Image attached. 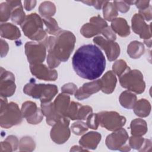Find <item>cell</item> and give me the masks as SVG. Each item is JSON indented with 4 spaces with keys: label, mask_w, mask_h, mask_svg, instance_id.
<instances>
[{
    "label": "cell",
    "mask_w": 152,
    "mask_h": 152,
    "mask_svg": "<svg viewBox=\"0 0 152 152\" xmlns=\"http://www.w3.org/2000/svg\"><path fill=\"white\" fill-rule=\"evenodd\" d=\"M72 65L79 77L94 80L104 72L106 59L99 47L91 44L84 45L80 47L74 54Z\"/></svg>",
    "instance_id": "1"
},
{
    "label": "cell",
    "mask_w": 152,
    "mask_h": 152,
    "mask_svg": "<svg viewBox=\"0 0 152 152\" xmlns=\"http://www.w3.org/2000/svg\"><path fill=\"white\" fill-rule=\"evenodd\" d=\"M76 42L74 34L66 30H61L58 34L48 37L46 47L48 50L47 63L50 68L58 67L61 62L68 60Z\"/></svg>",
    "instance_id": "2"
},
{
    "label": "cell",
    "mask_w": 152,
    "mask_h": 152,
    "mask_svg": "<svg viewBox=\"0 0 152 152\" xmlns=\"http://www.w3.org/2000/svg\"><path fill=\"white\" fill-rule=\"evenodd\" d=\"M20 26L26 36L46 46L48 37L46 30H43L42 18L38 14L31 13L27 15Z\"/></svg>",
    "instance_id": "3"
},
{
    "label": "cell",
    "mask_w": 152,
    "mask_h": 152,
    "mask_svg": "<svg viewBox=\"0 0 152 152\" xmlns=\"http://www.w3.org/2000/svg\"><path fill=\"white\" fill-rule=\"evenodd\" d=\"M58 91L55 84H36L35 80L31 79L23 88V92L34 99H38L41 103L50 102Z\"/></svg>",
    "instance_id": "4"
},
{
    "label": "cell",
    "mask_w": 152,
    "mask_h": 152,
    "mask_svg": "<svg viewBox=\"0 0 152 152\" xmlns=\"http://www.w3.org/2000/svg\"><path fill=\"white\" fill-rule=\"evenodd\" d=\"M121 86L128 91L137 94L143 93L145 88V84L143 75L138 69H131L128 66L126 70L119 77Z\"/></svg>",
    "instance_id": "5"
},
{
    "label": "cell",
    "mask_w": 152,
    "mask_h": 152,
    "mask_svg": "<svg viewBox=\"0 0 152 152\" xmlns=\"http://www.w3.org/2000/svg\"><path fill=\"white\" fill-rule=\"evenodd\" d=\"M23 116L17 103L10 102L0 110V125L2 128H10L21 124Z\"/></svg>",
    "instance_id": "6"
},
{
    "label": "cell",
    "mask_w": 152,
    "mask_h": 152,
    "mask_svg": "<svg viewBox=\"0 0 152 152\" xmlns=\"http://www.w3.org/2000/svg\"><path fill=\"white\" fill-rule=\"evenodd\" d=\"M98 113L99 125L110 131H115L124 126L126 118L115 111H102Z\"/></svg>",
    "instance_id": "7"
},
{
    "label": "cell",
    "mask_w": 152,
    "mask_h": 152,
    "mask_svg": "<svg viewBox=\"0 0 152 152\" xmlns=\"http://www.w3.org/2000/svg\"><path fill=\"white\" fill-rule=\"evenodd\" d=\"M129 136L124 128L118 129L108 135L106 138V145L109 149L121 151H129L131 147L126 144Z\"/></svg>",
    "instance_id": "8"
},
{
    "label": "cell",
    "mask_w": 152,
    "mask_h": 152,
    "mask_svg": "<svg viewBox=\"0 0 152 152\" xmlns=\"http://www.w3.org/2000/svg\"><path fill=\"white\" fill-rule=\"evenodd\" d=\"M69 118L62 116L53 125L50 130V138L56 144L65 143L69 138L71 131L69 128Z\"/></svg>",
    "instance_id": "9"
},
{
    "label": "cell",
    "mask_w": 152,
    "mask_h": 152,
    "mask_svg": "<svg viewBox=\"0 0 152 152\" xmlns=\"http://www.w3.org/2000/svg\"><path fill=\"white\" fill-rule=\"evenodd\" d=\"M25 53L30 65L41 64L46 55V47L40 42H27L24 46Z\"/></svg>",
    "instance_id": "10"
},
{
    "label": "cell",
    "mask_w": 152,
    "mask_h": 152,
    "mask_svg": "<svg viewBox=\"0 0 152 152\" xmlns=\"http://www.w3.org/2000/svg\"><path fill=\"white\" fill-rule=\"evenodd\" d=\"M21 112L27 122L33 125L41 122L44 116L41 109L37 107L36 104L31 101H26L23 103Z\"/></svg>",
    "instance_id": "11"
},
{
    "label": "cell",
    "mask_w": 152,
    "mask_h": 152,
    "mask_svg": "<svg viewBox=\"0 0 152 152\" xmlns=\"http://www.w3.org/2000/svg\"><path fill=\"white\" fill-rule=\"evenodd\" d=\"M107 26L104 19L100 15L94 16L90 19L89 23L84 24L80 29L81 34L86 38L92 37L99 33Z\"/></svg>",
    "instance_id": "12"
},
{
    "label": "cell",
    "mask_w": 152,
    "mask_h": 152,
    "mask_svg": "<svg viewBox=\"0 0 152 152\" xmlns=\"http://www.w3.org/2000/svg\"><path fill=\"white\" fill-rule=\"evenodd\" d=\"M94 43L102 48L106 53L109 61L116 60L120 55V46L114 41L108 40L102 36H97L93 39Z\"/></svg>",
    "instance_id": "13"
},
{
    "label": "cell",
    "mask_w": 152,
    "mask_h": 152,
    "mask_svg": "<svg viewBox=\"0 0 152 152\" xmlns=\"http://www.w3.org/2000/svg\"><path fill=\"white\" fill-rule=\"evenodd\" d=\"M16 86L15 84L14 75L10 71H7L1 67L0 93L4 97L12 96L15 91Z\"/></svg>",
    "instance_id": "14"
},
{
    "label": "cell",
    "mask_w": 152,
    "mask_h": 152,
    "mask_svg": "<svg viewBox=\"0 0 152 152\" xmlns=\"http://www.w3.org/2000/svg\"><path fill=\"white\" fill-rule=\"evenodd\" d=\"M132 29L133 31L138 34L140 38L144 40L151 39V24L147 25L142 17L140 14H135L131 20Z\"/></svg>",
    "instance_id": "15"
},
{
    "label": "cell",
    "mask_w": 152,
    "mask_h": 152,
    "mask_svg": "<svg viewBox=\"0 0 152 152\" xmlns=\"http://www.w3.org/2000/svg\"><path fill=\"white\" fill-rule=\"evenodd\" d=\"M30 70L32 75L37 78L45 81H55L58 78V72L44 64H37L30 65Z\"/></svg>",
    "instance_id": "16"
},
{
    "label": "cell",
    "mask_w": 152,
    "mask_h": 152,
    "mask_svg": "<svg viewBox=\"0 0 152 152\" xmlns=\"http://www.w3.org/2000/svg\"><path fill=\"white\" fill-rule=\"evenodd\" d=\"M102 84L100 80H94L84 83L81 87L77 89L74 94L75 97L80 100H84L101 90Z\"/></svg>",
    "instance_id": "17"
},
{
    "label": "cell",
    "mask_w": 152,
    "mask_h": 152,
    "mask_svg": "<svg viewBox=\"0 0 152 152\" xmlns=\"http://www.w3.org/2000/svg\"><path fill=\"white\" fill-rule=\"evenodd\" d=\"M41 110L43 115L46 118V123L50 125H53L61 117L56 110L53 103L51 102L41 103Z\"/></svg>",
    "instance_id": "18"
},
{
    "label": "cell",
    "mask_w": 152,
    "mask_h": 152,
    "mask_svg": "<svg viewBox=\"0 0 152 152\" xmlns=\"http://www.w3.org/2000/svg\"><path fill=\"white\" fill-rule=\"evenodd\" d=\"M102 138L100 134L97 132L90 131L84 134L79 140L80 145L88 150H94L97 148Z\"/></svg>",
    "instance_id": "19"
},
{
    "label": "cell",
    "mask_w": 152,
    "mask_h": 152,
    "mask_svg": "<svg viewBox=\"0 0 152 152\" xmlns=\"http://www.w3.org/2000/svg\"><path fill=\"white\" fill-rule=\"evenodd\" d=\"M102 84L101 90L106 94L112 93L116 85L117 79L112 71H108L100 79Z\"/></svg>",
    "instance_id": "20"
},
{
    "label": "cell",
    "mask_w": 152,
    "mask_h": 152,
    "mask_svg": "<svg viewBox=\"0 0 152 152\" xmlns=\"http://www.w3.org/2000/svg\"><path fill=\"white\" fill-rule=\"evenodd\" d=\"M0 30L1 37L10 40H15L21 36L19 28L11 23H1Z\"/></svg>",
    "instance_id": "21"
},
{
    "label": "cell",
    "mask_w": 152,
    "mask_h": 152,
    "mask_svg": "<svg viewBox=\"0 0 152 152\" xmlns=\"http://www.w3.org/2000/svg\"><path fill=\"white\" fill-rule=\"evenodd\" d=\"M111 28L121 37H126L130 34V28L125 18H116L112 21Z\"/></svg>",
    "instance_id": "22"
},
{
    "label": "cell",
    "mask_w": 152,
    "mask_h": 152,
    "mask_svg": "<svg viewBox=\"0 0 152 152\" xmlns=\"http://www.w3.org/2000/svg\"><path fill=\"white\" fill-rule=\"evenodd\" d=\"M70 103L69 96L66 94L61 93L56 97L53 104L57 112L62 116H65Z\"/></svg>",
    "instance_id": "23"
},
{
    "label": "cell",
    "mask_w": 152,
    "mask_h": 152,
    "mask_svg": "<svg viewBox=\"0 0 152 152\" xmlns=\"http://www.w3.org/2000/svg\"><path fill=\"white\" fill-rule=\"evenodd\" d=\"M13 9L11 12V20L17 24L21 25L24 21L26 16L20 1H13Z\"/></svg>",
    "instance_id": "24"
},
{
    "label": "cell",
    "mask_w": 152,
    "mask_h": 152,
    "mask_svg": "<svg viewBox=\"0 0 152 152\" xmlns=\"http://www.w3.org/2000/svg\"><path fill=\"white\" fill-rule=\"evenodd\" d=\"M150 103L145 99H141L136 102L133 109L134 113L141 118H145L151 112Z\"/></svg>",
    "instance_id": "25"
},
{
    "label": "cell",
    "mask_w": 152,
    "mask_h": 152,
    "mask_svg": "<svg viewBox=\"0 0 152 152\" xmlns=\"http://www.w3.org/2000/svg\"><path fill=\"white\" fill-rule=\"evenodd\" d=\"M131 134L134 136H141L145 135L147 132L148 128L145 121L141 118L132 120L130 124Z\"/></svg>",
    "instance_id": "26"
},
{
    "label": "cell",
    "mask_w": 152,
    "mask_h": 152,
    "mask_svg": "<svg viewBox=\"0 0 152 152\" xmlns=\"http://www.w3.org/2000/svg\"><path fill=\"white\" fill-rule=\"evenodd\" d=\"M145 48L142 43L137 40L130 42L128 46L127 53L132 59L140 58L144 53Z\"/></svg>",
    "instance_id": "27"
},
{
    "label": "cell",
    "mask_w": 152,
    "mask_h": 152,
    "mask_svg": "<svg viewBox=\"0 0 152 152\" xmlns=\"http://www.w3.org/2000/svg\"><path fill=\"white\" fill-rule=\"evenodd\" d=\"M121 106L126 109H133L137 100V96L131 91L126 90L123 91L119 98Z\"/></svg>",
    "instance_id": "28"
},
{
    "label": "cell",
    "mask_w": 152,
    "mask_h": 152,
    "mask_svg": "<svg viewBox=\"0 0 152 152\" xmlns=\"http://www.w3.org/2000/svg\"><path fill=\"white\" fill-rule=\"evenodd\" d=\"M39 11L40 15L43 18L52 17L56 12V7L50 1H44L40 4Z\"/></svg>",
    "instance_id": "29"
},
{
    "label": "cell",
    "mask_w": 152,
    "mask_h": 152,
    "mask_svg": "<svg viewBox=\"0 0 152 152\" xmlns=\"http://www.w3.org/2000/svg\"><path fill=\"white\" fill-rule=\"evenodd\" d=\"M103 14L104 20L112 21L118 16V10L113 2L106 1L103 6Z\"/></svg>",
    "instance_id": "30"
},
{
    "label": "cell",
    "mask_w": 152,
    "mask_h": 152,
    "mask_svg": "<svg viewBox=\"0 0 152 152\" xmlns=\"http://www.w3.org/2000/svg\"><path fill=\"white\" fill-rule=\"evenodd\" d=\"M13 1H7L0 5V21L5 22L11 18V12L13 9Z\"/></svg>",
    "instance_id": "31"
},
{
    "label": "cell",
    "mask_w": 152,
    "mask_h": 152,
    "mask_svg": "<svg viewBox=\"0 0 152 152\" xmlns=\"http://www.w3.org/2000/svg\"><path fill=\"white\" fill-rule=\"evenodd\" d=\"M42 20L46 26V31L47 33L56 36L62 30L58 26L57 21L53 18H43Z\"/></svg>",
    "instance_id": "32"
},
{
    "label": "cell",
    "mask_w": 152,
    "mask_h": 152,
    "mask_svg": "<svg viewBox=\"0 0 152 152\" xmlns=\"http://www.w3.org/2000/svg\"><path fill=\"white\" fill-rule=\"evenodd\" d=\"M36 147L34 140L28 136L23 137L19 141L18 148L21 151H32Z\"/></svg>",
    "instance_id": "33"
},
{
    "label": "cell",
    "mask_w": 152,
    "mask_h": 152,
    "mask_svg": "<svg viewBox=\"0 0 152 152\" xmlns=\"http://www.w3.org/2000/svg\"><path fill=\"white\" fill-rule=\"evenodd\" d=\"M81 105V104L78 102H71L69 107L65 113V117H66L71 120H77V116Z\"/></svg>",
    "instance_id": "34"
},
{
    "label": "cell",
    "mask_w": 152,
    "mask_h": 152,
    "mask_svg": "<svg viewBox=\"0 0 152 152\" xmlns=\"http://www.w3.org/2000/svg\"><path fill=\"white\" fill-rule=\"evenodd\" d=\"M71 129L74 134L77 135H81L87 131L88 128L86 123H84L81 121H78L74 122L71 125Z\"/></svg>",
    "instance_id": "35"
},
{
    "label": "cell",
    "mask_w": 152,
    "mask_h": 152,
    "mask_svg": "<svg viewBox=\"0 0 152 152\" xmlns=\"http://www.w3.org/2000/svg\"><path fill=\"white\" fill-rule=\"evenodd\" d=\"M128 65L126 62L122 59H119L115 62L112 66L113 72L115 74H116L118 77H119L121 74L124 73V72L128 68Z\"/></svg>",
    "instance_id": "36"
},
{
    "label": "cell",
    "mask_w": 152,
    "mask_h": 152,
    "mask_svg": "<svg viewBox=\"0 0 152 152\" xmlns=\"http://www.w3.org/2000/svg\"><path fill=\"white\" fill-rule=\"evenodd\" d=\"M144 138L141 136H134L132 135L129 138V145L131 148L139 150L144 141Z\"/></svg>",
    "instance_id": "37"
},
{
    "label": "cell",
    "mask_w": 152,
    "mask_h": 152,
    "mask_svg": "<svg viewBox=\"0 0 152 152\" xmlns=\"http://www.w3.org/2000/svg\"><path fill=\"white\" fill-rule=\"evenodd\" d=\"M86 124L88 128L93 129H97L99 125L98 113H90L87 118Z\"/></svg>",
    "instance_id": "38"
},
{
    "label": "cell",
    "mask_w": 152,
    "mask_h": 152,
    "mask_svg": "<svg viewBox=\"0 0 152 152\" xmlns=\"http://www.w3.org/2000/svg\"><path fill=\"white\" fill-rule=\"evenodd\" d=\"M93 112L92 107L90 106L87 105H81L78 116H77V120H85L87 119V116L91 113Z\"/></svg>",
    "instance_id": "39"
},
{
    "label": "cell",
    "mask_w": 152,
    "mask_h": 152,
    "mask_svg": "<svg viewBox=\"0 0 152 152\" xmlns=\"http://www.w3.org/2000/svg\"><path fill=\"white\" fill-rule=\"evenodd\" d=\"M77 89L78 88L77 86L72 83H68L65 84L61 87V91L62 93L70 94V95L74 94L77 91Z\"/></svg>",
    "instance_id": "40"
},
{
    "label": "cell",
    "mask_w": 152,
    "mask_h": 152,
    "mask_svg": "<svg viewBox=\"0 0 152 152\" xmlns=\"http://www.w3.org/2000/svg\"><path fill=\"white\" fill-rule=\"evenodd\" d=\"M106 38V39L110 41H114L116 39V36L115 32L112 30L110 26H107L105 27L101 33Z\"/></svg>",
    "instance_id": "41"
},
{
    "label": "cell",
    "mask_w": 152,
    "mask_h": 152,
    "mask_svg": "<svg viewBox=\"0 0 152 152\" xmlns=\"http://www.w3.org/2000/svg\"><path fill=\"white\" fill-rule=\"evenodd\" d=\"M116 10L122 13H125L129 11L130 5L125 2V1H115L113 2Z\"/></svg>",
    "instance_id": "42"
},
{
    "label": "cell",
    "mask_w": 152,
    "mask_h": 152,
    "mask_svg": "<svg viewBox=\"0 0 152 152\" xmlns=\"http://www.w3.org/2000/svg\"><path fill=\"white\" fill-rule=\"evenodd\" d=\"M144 18V20L148 21L151 20V7L150 5L147 8L139 10V13Z\"/></svg>",
    "instance_id": "43"
},
{
    "label": "cell",
    "mask_w": 152,
    "mask_h": 152,
    "mask_svg": "<svg viewBox=\"0 0 152 152\" xmlns=\"http://www.w3.org/2000/svg\"><path fill=\"white\" fill-rule=\"evenodd\" d=\"M82 2L87 4L88 5L93 6L97 10H100L103 5L106 3V1H81Z\"/></svg>",
    "instance_id": "44"
},
{
    "label": "cell",
    "mask_w": 152,
    "mask_h": 152,
    "mask_svg": "<svg viewBox=\"0 0 152 152\" xmlns=\"http://www.w3.org/2000/svg\"><path fill=\"white\" fill-rule=\"evenodd\" d=\"M0 151L1 152H11L14 151L13 148L11 143L5 140L4 141L1 142V147H0Z\"/></svg>",
    "instance_id": "45"
},
{
    "label": "cell",
    "mask_w": 152,
    "mask_h": 152,
    "mask_svg": "<svg viewBox=\"0 0 152 152\" xmlns=\"http://www.w3.org/2000/svg\"><path fill=\"white\" fill-rule=\"evenodd\" d=\"M5 140L8 141L11 143V144L12 146L14 151H15L17 150L19 145V141L16 136L9 135L6 138Z\"/></svg>",
    "instance_id": "46"
},
{
    "label": "cell",
    "mask_w": 152,
    "mask_h": 152,
    "mask_svg": "<svg viewBox=\"0 0 152 152\" xmlns=\"http://www.w3.org/2000/svg\"><path fill=\"white\" fill-rule=\"evenodd\" d=\"M9 50V46L8 43L2 39H1V56L3 58L5 56Z\"/></svg>",
    "instance_id": "47"
},
{
    "label": "cell",
    "mask_w": 152,
    "mask_h": 152,
    "mask_svg": "<svg viewBox=\"0 0 152 152\" xmlns=\"http://www.w3.org/2000/svg\"><path fill=\"white\" fill-rule=\"evenodd\" d=\"M137 8L139 9V10H142L147 8L150 5V1H137L134 4Z\"/></svg>",
    "instance_id": "48"
},
{
    "label": "cell",
    "mask_w": 152,
    "mask_h": 152,
    "mask_svg": "<svg viewBox=\"0 0 152 152\" xmlns=\"http://www.w3.org/2000/svg\"><path fill=\"white\" fill-rule=\"evenodd\" d=\"M151 141L149 139H145L141 148L139 151H151Z\"/></svg>",
    "instance_id": "49"
},
{
    "label": "cell",
    "mask_w": 152,
    "mask_h": 152,
    "mask_svg": "<svg viewBox=\"0 0 152 152\" xmlns=\"http://www.w3.org/2000/svg\"><path fill=\"white\" fill-rule=\"evenodd\" d=\"M36 5V1H24V8L27 11H31Z\"/></svg>",
    "instance_id": "50"
},
{
    "label": "cell",
    "mask_w": 152,
    "mask_h": 152,
    "mask_svg": "<svg viewBox=\"0 0 152 152\" xmlns=\"http://www.w3.org/2000/svg\"><path fill=\"white\" fill-rule=\"evenodd\" d=\"M71 151H88V150L83 148V147H81V145L80 146H78V145H74L73 146L71 150H70Z\"/></svg>",
    "instance_id": "51"
},
{
    "label": "cell",
    "mask_w": 152,
    "mask_h": 152,
    "mask_svg": "<svg viewBox=\"0 0 152 152\" xmlns=\"http://www.w3.org/2000/svg\"><path fill=\"white\" fill-rule=\"evenodd\" d=\"M144 42L148 48H151V39H148V40H144Z\"/></svg>",
    "instance_id": "52"
}]
</instances>
